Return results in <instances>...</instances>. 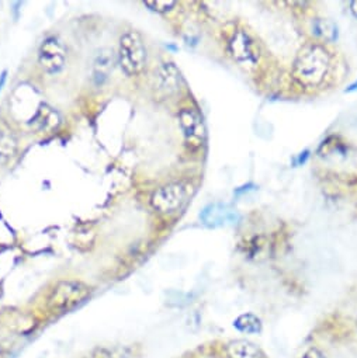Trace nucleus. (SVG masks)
Returning a JSON list of instances; mask_svg holds the SVG:
<instances>
[{"label":"nucleus","instance_id":"1","mask_svg":"<svg viewBox=\"0 0 357 358\" xmlns=\"http://www.w3.org/2000/svg\"><path fill=\"white\" fill-rule=\"evenodd\" d=\"M330 68V55L319 44L305 45L297 54L293 65V76L302 87L319 86Z\"/></svg>","mask_w":357,"mask_h":358},{"label":"nucleus","instance_id":"2","mask_svg":"<svg viewBox=\"0 0 357 358\" xmlns=\"http://www.w3.org/2000/svg\"><path fill=\"white\" fill-rule=\"evenodd\" d=\"M117 62L128 76H135L144 71L146 65V48L141 34L136 31H127L121 36Z\"/></svg>","mask_w":357,"mask_h":358},{"label":"nucleus","instance_id":"3","mask_svg":"<svg viewBox=\"0 0 357 358\" xmlns=\"http://www.w3.org/2000/svg\"><path fill=\"white\" fill-rule=\"evenodd\" d=\"M89 292V287L83 282L71 280L61 281L52 288L48 296V306L52 310H68L86 299Z\"/></svg>","mask_w":357,"mask_h":358},{"label":"nucleus","instance_id":"4","mask_svg":"<svg viewBox=\"0 0 357 358\" xmlns=\"http://www.w3.org/2000/svg\"><path fill=\"white\" fill-rule=\"evenodd\" d=\"M186 196L188 192L183 185L173 183L158 189L150 197V204L160 214H172L182 207Z\"/></svg>","mask_w":357,"mask_h":358},{"label":"nucleus","instance_id":"5","mask_svg":"<svg viewBox=\"0 0 357 358\" xmlns=\"http://www.w3.org/2000/svg\"><path fill=\"white\" fill-rule=\"evenodd\" d=\"M66 62V50L64 44L55 38L50 37L44 40L38 50V64L41 69L47 73H58L64 69Z\"/></svg>","mask_w":357,"mask_h":358},{"label":"nucleus","instance_id":"6","mask_svg":"<svg viewBox=\"0 0 357 358\" xmlns=\"http://www.w3.org/2000/svg\"><path fill=\"white\" fill-rule=\"evenodd\" d=\"M178 124L189 148L199 149L206 141V125L202 115L193 108H183L178 114Z\"/></svg>","mask_w":357,"mask_h":358},{"label":"nucleus","instance_id":"7","mask_svg":"<svg viewBox=\"0 0 357 358\" xmlns=\"http://www.w3.org/2000/svg\"><path fill=\"white\" fill-rule=\"evenodd\" d=\"M228 51L231 57L239 64H256L259 58L258 48L253 40L244 30H238L234 33L228 43Z\"/></svg>","mask_w":357,"mask_h":358},{"label":"nucleus","instance_id":"8","mask_svg":"<svg viewBox=\"0 0 357 358\" xmlns=\"http://www.w3.org/2000/svg\"><path fill=\"white\" fill-rule=\"evenodd\" d=\"M155 90L163 97L173 96L181 89V72L172 62H166L155 72Z\"/></svg>","mask_w":357,"mask_h":358},{"label":"nucleus","instance_id":"9","mask_svg":"<svg viewBox=\"0 0 357 358\" xmlns=\"http://www.w3.org/2000/svg\"><path fill=\"white\" fill-rule=\"evenodd\" d=\"M200 220L209 228H218L237 224L239 215L237 210L227 204H211L202 211Z\"/></svg>","mask_w":357,"mask_h":358},{"label":"nucleus","instance_id":"10","mask_svg":"<svg viewBox=\"0 0 357 358\" xmlns=\"http://www.w3.org/2000/svg\"><path fill=\"white\" fill-rule=\"evenodd\" d=\"M117 62V57L113 52V50L110 48H103L100 50L93 61V68H92V76H93V82L96 85H103L110 73L114 71V65Z\"/></svg>","mask_w":357,"mask_h":358},{"label":"nucleus","instance_id":"11","mask_svg":"<svg viewBox=\"0 0 357 358\" xmlns=\"http://www.w3.org/2000/svg\"><path fill=\"white\" fill-rule=\"evenodd\" d=\"M230 358H263L260 348L248 340H234L227 345Z\"/></svg>","mask_w":357,"mask_h":358},{"label":"nucleus","instance_id":"12","mask_svg":"<svg viewBox=\"0 0 357 358\" xmlns=\"http://www.w3.org/2000/svg\"><path fill=\"white\" fill-rule=\"evenodd\" d=\"M61 122L59 114L48 107V106H41V108L36 113V115L31 118V127L40 131H48L52 128H57Z\"/></svg>","mask_w":357,"mask_h":358},{"label":"nucleus","instance_id":"13","mask_svg":"<svg viewBox=\"0 0 357 358\" xmlns=\"http://www.w3.org/2000/svg\"><path fill=\"white\" fill-rule=\"evenodd\" d=\"M19 139L12 131L0 129V163H6L16 156Z\"/></svg>","mask_w":357,"mask_h":358},{"label":"nucleus","instance_id":"14","mask_svg":"<svg viewBox=\"0 0 357 358\" xmlns=\"http://www.w3.org/2000/svg\"><path fill=\"white\" fill-rule=\"evenodd\" d=\"M234 327L246 334H258L262 331V320L255 313H242L234 320Z\"/></svg>","mask_w":357,"mask_h":358},{"label":"nucleus","instance_id":"15","mask_svg":"<svg viewBox=\"0 0 357 358\" xmlns=\"http://www.w3.org/2000/svg\"><path fill=\"white\" fill-rule=\"evenodd\" d=\"M312 30L318 37L326 41H335L337 38V27L329 20H325V19L315 20Z\"/></svg>","mask_w":357,"mask_h":358},{"label":"nucleus","instance_id":"16","mask_svg":"<svg viewBox=\"0 0 357 358\" xmlns=\"http://www.w3.org/2000/svg\"><path fill=\"white\" fill-rule=\"evenodd\" d=\"M144 5L152 12L167 13L176 6V2H173V0H148V2H144Z\"/></svg>","mask_w":357,"mask_h":358},{"label":"nucleus","instance_id":"17","mask_svg":"<svg viewBox=\"0 0 357 358\" xmlns=\"http://www.w3.org/2000/svg\"><path fill=\"white\" fill-rule=\"evenodd\" d=\"M90 358H127L124 351H115V350H108V348H99L93 352Z\"/></svg>","mask_w":357,"mask_h":358},{"label":"nucleus","instance_id":"18","mask_svg":"<svg viewBox=\"0 0 357 358\" xmlns=\"http://www.w3.org/2000/svg\"><path fill=\"white\" fill-rule=\"evenodd\" d=\"M301 358H326V355L316 347H309L304 351Z\"/></svg>","mask_w":357,"mask_h":358},{"label":"nucleus","instance_id":"19","mask_svg":"<svg viewBox=\"0 0 357 358\" xmlns=\"http://www.w3.org/2000/svg\"><path fill=\"white\" fill-rule=\"evenodd\" d=\"M350 12L357 19V0H353V2H350Z\"/></svg>","mask_w":357,"mask_h":358},{"label":"nucleus","instance_id":"20","mask_svg":"<svg viewBox=\"0 0 357 358\" xmlns=\"http://www.w3.org/2000/svg\"><path fill=\"white\" fill-rule=\"evenodd\" d=\"M6 71L0 75V90H2V87H4V85H5V82H6Z\"/></svg>","mask_w":357,"mask_h":358},{"label":"nucleus","instance_id":"21","mask_svg":"<svg viewBox=\"0 0 357 358\" xmlns=\"http://www.w3.org/2000/svg\"><path fill=\"white\" fill-rule=\"evenodd\" d=\"M356 90H357V80H356L353 85H350L346 92H356Z\"/></svg>","mask_w":357,"mask_h":358},{"label":"nucleus","instance_id":"22","mask_svg":"<svg viewBox=\"0 0 357 358\" xmlns=\"http://www.w3.org/2000/svg\"><path fill=\"white\" fill-rule=\"evenodd\" d=\"M356 327H357V319H356Z\"/></svg>","mask_w":357,"mask_h":358}]
</instances>
